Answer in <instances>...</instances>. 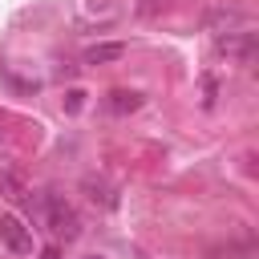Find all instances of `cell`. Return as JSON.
<instances>
[{
    "instance_id": "obj_10",
    "label": "cell",
    "mask_w": 259,
    "mask_h": 259,
    "mask_svg": "<svg viewBox=\"0 0 259 259\" xmlns=\"http://www.w3.org/2000/svg\"><path fill=\"white\" fill-rule=\"evenodd\" d=\"M81 259H105V255H81Z\"/></svg>"
},
{
    "instance_id": "obj_2",
    "label": "cell",
    "mask_w": 259,
    "mask_h": 259,
    "mask_svg": "<svg viewBox=\"0 0 259 259\" xmlns=\"http://www.w3.org/2000/svg\"><path fill=\"white\" fill-rule=\"evenodd\" d=\"M214 49L227 53V57H235V61H243V65H251V61H255V32H251V28L219 32V36H214Z\"/></svg>"
},
{
    "instance_id": "obj_6",
    "label": "cell",
    "mask_w": 259,
    "mask_h": 259,
    "mask_svg": "<svg viewBox=\"0 0 259 259\" xmlns=\"http://www.w3.org/2000/svg\"><path fill=\"white\" fill-rule=\"evenodd\" d=\"M121 57H125V45L121 40H113V45H89L81 53L85 65H109V61H121Z\"/></svg>"
},
{
    "instance_id": "obj_3",
    "label": "cell",
    "mask_w": 259,
    "mask_h": 259,
    "mask_svg": "<svg viewBox=\"0 0 259 259\" xmlns=\"http://www.w3.org/2000/svg\"><path fill=\"white\" fill-rule=\"evenodd\" d=\"M0 243L8 251H16V255H28L32 251V235H28V227L16 214H0Z\"/></svg>"
},
{
    "instance_id": "obj_8",
    "label": "cell",
    "mask_w": 259,
    "mask_h": 259,
    "mask_svg": "<svg viewBox=\"0 0 259 259\" xmlns=\"http://www.w3.org/2000/svg\"><path fill=\"white\" fill-rule=\"evenodd\" d=\"M142 105V93H134V89H117L113 93V101H109V109L113 113H134Z\"/></svg>"
},
{
    "instance_id": "obj_4",
    "label": "cell",
    "mask_w": 259,
    "mask_h": 259,
    "mask_svg": "<svg viewBox=\"0 0 259 259\" xmlns=\"http://www.w3.org/2000/svg\"><path fill=\"white\" fill-rule=\"evenodd\" d=\"M77 16L85 24H113L121 16V0H77Z\"/></svg>"
},
{
    "instance_id": "obj_9",
    "label": "cell",
    "mask_w": 259,
    "mask_h": 259,
    "mask_svg": "<svg viewBox=\"0 0 259 259\" xmlns=\"http://www.w3.org/2000/svg\"><path fill=\"white\" fill-rule=\"evenodd\" d=\"M40 259H61V247H57V243H53V247H45V251H40Z\"/></svg>"
},
{
    "instance_id": "obj_7",
    "label": "cell",
    "mask_w": 259,
    "mask_h": 259,
    "mask_svg": "<svg viewBox=\"0 0 259 259\" xmlns=\"http://www.w3.org/2000/svg\"><path fill=\"white\" fill-rule=\"evenodd\" d=\"M0 194H4L8 202H24V198H28V186H24V178H20L12 166H0Z\"/></svg>"
},
{
    "instance_id": "obj_1",
    "label": "cell",
    "mask_w": 259,
    "mask_h": 259,
    "mask_svg": "<svg viewBox=\"0 0 259 259\" xmlns=\"http://www.w3.org/2000/svg\"><path fill=\"white\" fill-rule=\"evenodd\" d=\"M32 219L40 223V227H49L57 239H77L81 235V219H77V210L65 202V198H57V194H36L32 198Z\"/></svg>"
},
{
    "instance_id": "obj_5",
    "label": "cell",
    "mask_w": 259,
    "mask_h": 259,
    "mask_svg": "<svg viewBox=\"0 0 259 259\" xmlns=\"http://www.w3.org/2000/svg\"><path fill=\"white\" fill-rule=\"evenodd\" d=\"M210 32L219 36V32H239V28H251V20L239 12V8H219V12H210Z\"/></svg>"
}]
</instances>
